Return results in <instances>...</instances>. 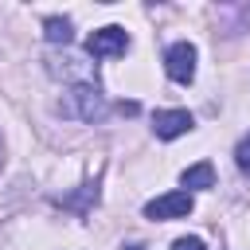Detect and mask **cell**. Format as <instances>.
I'll list each match as a JSON object with an SVG mask.
<instances>
[{"mask_svg":"<svg viewBox=\"0 0 250 250\" xmlns=\"http://www.w3.org/2000/svg\"><path fill=\"white\" fill-rule=\"evenodd\" d=\"M105 109L109 105H105V98H102V90L94 82H74L66 90V113L70 117H78V121H102Z\"/></svg>","mask_w":250,"mask_h":250,"instance_id":"cell-1","label":"cell"},{"mask_svg":"<svg viewBox=\"0 0 250 250\" xmlns=\"http://www.w3.org/2000/svg\"><path fill=\"white\" fill-rule=\"evenodd\" d=\"M125 47H129V35H125V27H117V23H109V27H98V31L86 39V51H90L94 59L125 55Z\"/></svg>","mask_w":250,"mask_h":250,"instance_id":"cell-2","label":"cell"},{"mask_svg":"<svg viewBox=\"0 0 250 250\" xmlns=\"http://www.w3.org/2000/svg\"><path fill=\"white\" fill-rule=\"evenodd\" d=\"M191 191H168V195H156L145 203V215L148 219H184L191 215Z\"/></svg>","mask_w":250,"mask_h":250,"instance_id":"cell-3","label":"cell"},{"mask_svg":"<svg viewBox=\"0 0 250 250\" xmlns=\"http://www.w3.org/2000/svg\"><path fill=\"white\" fill-rule=\"evenodd\" d=\"M164 66H168V78L172 82H191L195 78V47L184 39V43H172L168 55H164Z\"/></svg>","mask_w":250,"mask_h":250,"instance_id":"cell-4","label":"cell"},{"mask_svg":"<svg viewBox=\"0 0 250 250\" xmlns=\"http://www.w3.org/2000/svg\"><path fill=\"white\" fill-rule=\"evenodd\" d=\"M188 129H191V113H188V109H164V113H156V117H152V133H156V137H164V141L184 137Z\"/></svg>","mask_w":250,"mask_h":250,"instance_id":"cell-5","label":"cell"},{"mask_svg":"<svg viewBox=\"0 0 250 250\" xmlns=\"http://www.w3.org/2000/svg\"><path fill=\"white\" fill-rule=\"evenodd\" d=\"M184 188H215V168H211V160H199V164H191V168H184Z\"/></svg>","mask_w":250,"mask_h":250,"instance_id":"cell-6","label":"cell"},{"mask_svg":"<svg viewBox=\"0 0 250 250\" xmlns=\"http://www.w3.org/2000/svg\"><path fill=\"white\" fill-rule=\"evenodd\" d=\"M43 31H47V43H70V20H62V16H47Z\"/></svg>","mask_w":250,"mask_h":250,"instance_id":"cell-7","label":"cell"},{"mask_svg":"<svg viewBox=\"0 0 250 250\" xmlns=\"http://www.w3.org/2000/svg\"><path fill=\"white\" fill-rule=\"evenodd\" d=\"M234 160H238V168H242V172L250 176V133H246V137L238 141V148H234Z\"/></svg>","mask_w":250,"mask_h":250,"instance_id":"cell-8","label":"cell"},{"mask_svg":"<svg viewBox=\"0 0 250 250\" xmlns=\"http://www.w3.org/2000/svg\"><path fill=\"white\" fill-rule=\"evenodd\" d=\"M172 250H207V246H203V238H176Z\"/></svg>","mask_w":250,"mask_h":250,"instance_id":"cell-9","label":"cell"},{"mask_svg":"<svg viewBox=\"0 0 250 250\" xmlns=\"http://www.w3.org/2000/svg\"><path fill=\"white\" fill-rule=\"evenodd\" d=\"M125 250H145V246H125Z\"/></svg>","mask_w":250,"mask_h":250,"instance_id":"cell-10","label":"cell"}]
</instances>
